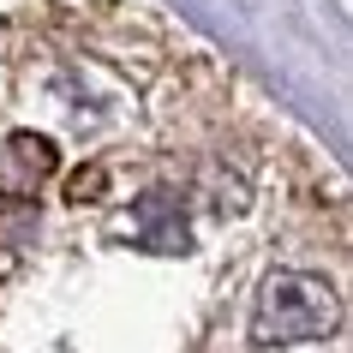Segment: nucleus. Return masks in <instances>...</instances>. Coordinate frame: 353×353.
<instances>
[{
    "label": "nucleus",
    "mask_w": 353,
    "mask_h": 353,
    "mask_svg": "<svg viewBox=\"0 0 353 353\" xmlns=\"http://www.w3.org/2000/svg\"><path fill=\"white\" fill-rule=\"evenodd\" d=\"M48 174H54V144L37 138V132H12L6 150H0V198L24 204V198H37V186Z\"/></svg>",
    "instance_id": "nucleus-2"
},
{
    "label": "nucleus",
    "mask_w": 353,
    "mask_h": 353,
    "mask_svg": "<svg viewBox=\"0 0 353 353\" xmlns=\"http://www.w3.org/2000/svg\"><path fill=\"white\" fill-rule=\"evenodd\" d=\"M138 234H144L156 252H180V245H186V222L174 216V198H168V192H150L144 204H138Z\"/></svg>",
    "instance_id": "nucleus-3"
},
{
    "label": "nucleus",
    "mask_w": 353,
    "mask_h": 353,
    "mask_svg": "<svg viewBox=\"0 0 353 353\" xmlns=\"http://www.w3.org/2000/svg\"><path fill=\"white\" fill-rule=\"evenodd\" d=\"M96 192H102V168H90V174H78V180H72V204H90Z\"/></svg>",
    "instance_id": "nucleus-4"
},
{
    "label": "nucleus",
    "mask_w": 353,
    "mask_h": 353,
    "mask_svg": "<svg viewBox=\"0 0 353 353\" xmlns=\"http://www.w3.org/2000/svg\"><path fill=\"white\" fill-rule=\"evenodd\" d=\"M341 317V299L323 276L281 270L258 294V341H323Z\"/></svg>",
    "instance_id": "nucleus-1"
}]
</instances>
